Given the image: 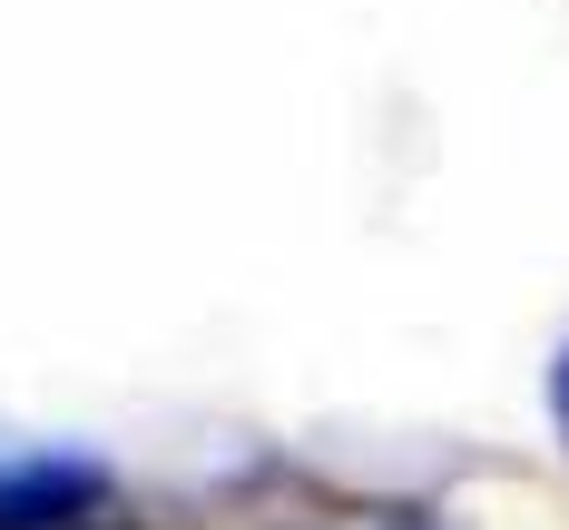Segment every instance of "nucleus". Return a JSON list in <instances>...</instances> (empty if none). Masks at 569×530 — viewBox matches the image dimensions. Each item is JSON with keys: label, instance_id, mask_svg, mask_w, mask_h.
<instances>
[{"label": "nucleus", "instance_id": "obj_1", "mask_svg": "<svg viewBox=\"0 0 569 530\" xmlns=\"http://www.w3.org/2000/svg\"><path fill=\"white\" fill-rule=\"evenodd\" d=\"M118 481L99 452H10L0 462V530H79L109 521Z\"/></svg>", "mask_w": 569, "mask_h": 530}, {"label": "nucleus", "instance_id": "obj_2", "mask_svg": "<svg viewBox=\"0 0 569 530\" xmlns=\"http://www.w3.org/2000/svg\"><path fill=\"white\" fill-rule=\"evenodd\" d=\"M550 422H560V452H569V344L550 353Z\"/></svg>", "mask_w": 569, "mask_h": 530}, {"label": "nucleus", "instance_id": "obj_3", "mask_svg": "<svg viewBox=\"0 0 569 530\" xmlns=\"http://www.w3.org/2000/svg\"><path fill=\"white\" fill-rule=\"evenodd\" d=\"M79 530H128V521H118V511H109V521H79Z\"/></svg>", "mask_w": 569, "mask_h": 530}]
</instances>
